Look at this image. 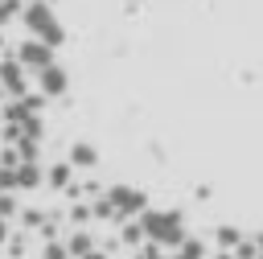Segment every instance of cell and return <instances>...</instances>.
<instances>
[{
    "label": "cell",
    "instance_id": "obj_12",
    "mask_svg": "<svg viewBox=\"0 0 263 259\" xmlns=\"http://www.w3.org/2000/svg\"><path fill=\"white\" fill-rule=\"evenodd\" d=\"M255 251H259V255H263V234H255Z\"/></svg>",
    "mask_w": 263,
    "mask_h": 259
},
{
    "label": "cell",
    "instance_id": "obj_2",
    "mask_svg": "<svg viewBox=\"0 0 263 259\" xmlns=\"http://www.w3.org/2000/svg\"><path fill=\"white\" fill-rule=\"evenodd\" d=\"M140 234H148V238H156V243H168V247L185 243L181 218H177V214H160V210H148V214L140 218Z\"/></svg>",
    "mask_w": 263,
    "mask_h": 259
},
{
    "label": "cell",
    "instance_id": "obj_3",
    "mask_svg": "<svg viewBox=\"0 0 263 259\" xmlns=\"http://www.w3.org/2000/svg\"><path fill=\"white\" fill-rule=\"evenodd\" d=\"M16 66H21V70H33V74H37V70H45V66H53V49L29 37V41H25L21 49H16Z\"/></svg>",
    "mask_w": 263,
    "mask_h": 259
},
{
    "label": "cell",
    "instance_id": "obj_15",
    "mask_svg": "<svg viewBox=\"0 0 263 259\" xmlns=\"http://www.w3.org/2000/svg\"><path fill=\"white\" fill-rule=\"evenodd\" d=\"M259 259H263V255H259Z\"/></svg>",
    "mask_w": 263,
    "mask_h": 259
},
{
    "label": "cell",
    "instance_id": "obj_7",
    "mask_svg": "<svg viewBox=\"0 0 263 259\" xmlns=\"http://www.w3.org/2000/svg\"><path fill=\"white\" fill-rule=\"evenodd\" d=\"M70 164H78V169L95 164V148H90V144H74V148H70Z\"/></svg>",
    "mask_w": 263,
    "mask_h": 259
},
{
    "label": "cell",
    "instance_id": "obj_9",
    "mask_svg": "<svg viewBox=\"0 0 263 259\" xmlns=\"http://www.w3.org/2000/svg\"><path fill=\"white\" fill-rule=\"evenodd\" d=\"M218 243H222V247H234V243H238V230L222 226V230H218Z\"/></svg>",
    "mask_w": 263,
    "mask_h": 259
},
{
    "label": "cell",
    "instance_id": "obj_14",
    "mask_svg": "<svg viewBox=\"0 0 263 259\" xmlns=\"http://www.w3.org/2000/svg\"><path fill=\"white\" fill-rule=\"evenodd\" d=\"M218 259H234V255H218Z\"/></svg>",
    "mask_w": 263,
    "mask_h": 259
},
{
    "label": "cell",
    "instance_id": "obj_6",
    "mask_svg": "<svg viewBox=\"0 0 263 259\" xmlns=\"http://www.w3.org/2000/svg\"><path fill=\"white\" fill-rule=\"evenodd\" d=\"M0 90H12V95L25 90V70H21L16 62H4V66H0Z\"/></svg>",
    "mask_w": 263,
    "mask_h": 259
},
{
    "label": "cell",
    "instance_id": "obj_1",
    "mask_svg": "<svg viewBox=\"0 0 263 259\" xmlns=\"http://www.w3.org/2000/svg\"><path fill=\"white\" fill-rule=\"evenodd\" d=\"M25 25L33 29V41H41V45H49V49L66 41V33H62V25H58V16H53V8H49L45 0L25 4Z\"/></svg>",
    "mask_w": 263,
    "mask_h": 259
},
{
    "label": "cell",
    "instance_id": "obj_8",
    "mask_svg": "<svg viewBox=\"0 0 263 259\" xmlns=\"http://www.w3.org/2000/svg\"><path fill=\"white\" fill-rule=\"evenodd\" d=\"M49 181H53V185H66V181H70V164H58V169L49 173Z\"/></svg>",
    "mask_w": 263,
    "mask_h": 259
},
{
    "label": "cell",
    "instance_id": "obj_4",
    "mask_svg": "<svg viewBox=\"0 0 263 259\" xmlns=\"http://www.w3.org/2000/svg\"><path fill=\"white\" fill-rule=\"evenodd\" d=\"M37 82H41V95L45 99H58V95H66V86H70V78H66V70L53 62V66H45V70H37Z\"/></svg>",
    "mask_w": 263,
    "mask_h": 259
},
{
    "label": "cell",
    "instance_id": "obj_5",
    "mask_svg": "<svg viewBox=\"0 0 263 259\" xmlns=\"http://www.w3.org/2000/svg\"><path fill=\"white\" fill-rule=\"evenodd\" d=\"M107 201H111L107 210H115V214H136V210H144L148 197H144V189H111Z\"/></svg>",
    "mask_w": 263,
    "mask_h": 259
},
{
    "label": "cell",
    "instance_id": "obj_10",
    "mask_svg": "<svg viewBox=\"0 0 263 259\" xmlns=\"http://www.w3.org/2000/svg\"><path fill=\"white\" fill-rule=\"evenodd\" d=\"M12 12H16V0H0V25H4Z\"/></svg>",
    "mask_w": 263,
    "mask_h": 259
},
{
    "label": "cell",
    "instance_id": "obj_13",
    "mask_svg": "<svg viewBox=\"0 0 263 259\" xmlns=\"http://www.w3.org/2000/svg\"><path fill=\"white\" fill-rule=\"evenodd\" d=\"M0 238H4V222H0Z\"/></svg>",
    "mask_w": 263,
    "mask_h": 259
},
{
    "label": "cell",
    "instance_id": "obj_11",
    "mask_svg": "<svg viewBox=\"0 0 263 259\" xmlns=\"http://www.w3.org/2000/svg\"><path fill=\"white\" fill-rule=\"evenodd\" d=\"M0 214H12V197H0Z\"/></svg>",
    "mask_w": 263,
    "mask_h": 259
}]
</instances>
